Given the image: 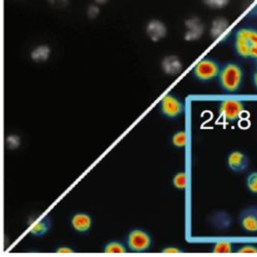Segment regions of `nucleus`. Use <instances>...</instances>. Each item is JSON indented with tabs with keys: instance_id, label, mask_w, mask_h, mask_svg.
<instances>
[{
	"instance_id": "f8f14e48",
	"label": "nucleus",
	"mask_w": 257,
	"mask_h": 257,
	"mask_svg": "<svg viewBox=\"0 0 257 257\" xmlns=\"http://www.w3.org/2000/svg\"><path fill=\"white\" fill-rule=\"evenodd\" d=\"M172 145L178 149H182V148H185V146L187 144V135L185 131H180L177 132L176 134H174L172 136L171 139Z\"/></svg>"
},
{
	"instance_id": "a211bd4d",
	"label": "nucleus",
	"mask_w": 257,
	"mask_h": 257,
	"mask_svg": "<svg viewBox=\"0 0 257 257\" xmlns=\"http://www.w3.org/2000/svg\"><path fill=\"white\" fill-rule=\"evenodd\" d=\"M227 26H228V24H227L226 20H224V19L215 20L214 23H213V26H212V34L214 36H218L219 34H221L223 31H225Z\"/></svg>"
},
{
	"instance_id": "a878e982",
	"label": "nucleus",
	"mask_w": 257,
	"mask_h": 257,
	"mask_svg": "<svg viewBox=\"0 0 257 257\" xmlns=\"http://www.w3.org/2000/svg\"><path fill=\"white\" fill-rule=\"evenodd\" d=\"M252 83H253L254 88L257 90V69H255V71L253 72V75H252Z\"/></svg>"
},
{
	"instance_id": "6ab92c4d",
	"label": "nucleus",
	"mask_w": 257,
	"mask_h": 257,
	"mask_svg": "<svg viewBox=\"0 0 257 257\" xmlns=\"http://www.w3.org/2000/svg\"><path fill=\"white\" fill-rule=\"evenodd\" d=\"M233 250V245L228 242H219L214 246L215 253H230Z\"/></svg>"
},
{
	"instance_id": "b1692460",
	"label": "nucleus",
	"mask_w": 257,
	"mask_h": 257,
	"mask_svg": "<svg viewBox=\"0 0 257 257\" xmlns=\"http://www.w3.org/2000/svg\"><path fill=\"white\" fill-rule=\"evenodd\" d=\"M164 253H181L182 251L179 250L178 248H175V247H169V248H165L163 250Z\"/></svg>"
},
{
	"instance_id": "aec40b11",
	"label": "nucleus",
	"mask_w": 257,
	"mask_h": 257,
	"mask_svg": "<svg viewBox=\"0 0 257 257\" xmlns=\"http://www.w3.org/2000/svg\"><path fill=\"white\" fill-rule=\"evenodd\" d=\"M230 0H204V3L212 9H222L229 4Z\"/></svg>"
},
{
	"instance_id": "9d476101",
	"label": "nucleus",
	"mask_w": 257,
	"mask_h": 257,
	"mask_svg": "<svg viewBox=\"0 0 257 257\" xmlns=\"http://www.w3.org/2000/svg\"><path fill=\"white\" fill-rule=\"evenodd\" d=\"M147 33L150 36V39L153 41H158L162 39L163 36L167 34V27L160 21L153 20L149 22L147 26Z\"/></svg>"
},
{
	"instance_id": "4be33fe9",
	"label": "nucleus",
	"mask_w": 257,
	"mask_h": 257,
	"mask_svg": "<svg viewBox=\"0 0 257 257\" xmlns=\"http://www.w3.org/2000/svg\"><path fill=\"white\" fill-rule=\"evenodd\" d=\"M48 2L56 8H64L68 4V0H48Z\"/></svg>"
},
{
	"instance_id": "7ed1b4c3",
	"label": "nucleus",
	"mask_w": 257,
	"mask_h": 257,
	"mask_svg": "<svg viewBox=\"0 0 257 257\" xmlns=\"http://www.w3.org/2000/svg\"><path fill=\"white\" fill-rule=\"evenodd\" d=\"M220 64L212 58H204L192 69L193 76L201 82H210L218 78L220 72Z\"/></svg>"
},
{
	"instance_id": "20e7f679",
	"label": "nucleus",
	"mask_w": 257,
	"mask_h": 257,
	"mask_svg": "<svg viewBox=\"0 0 257 257\" xmlns=\"http://www.w3.org/2000/svg\"><path fill=\"white\" fill-rule=\"evenodd\" d=\"M245 103L242 100L228 98L219 103V115L226 122H234L241 118L245 111Z\"/></svg>"
},
{
	"instance_id": "393cba45",
	"label": "nucleus",
	"mask_w": 257,
	"mask_h": 257,
	"mask_svg": "<svg viewBox=\"0 0 257 257\" xmlns=\"http://www.w3.org/2000/svg\"><path fill=\"white\" fill-rule=\"evenodd\" d=\"M56 252H58V253H73V250L68 247H60L59 249L56 250Z\"/></svg>"
},
{
	"instance_id": "dca6fc26",
	"label": "nucleus",
	"mask_w": 257,
	"mask_h": 257,
	"mask_svg": "<svg viewBox=\"0 0 257 257\" xmlns=\"http://www.w3.org/2000/svg\"><path fill=\"white\" fill-rule=\"evenodd\" d=\"M50 50L48 47H40L32 52V59L35 61H44L49 57Z\"/></svg>"
},
{
	"instance_id": "bb28decb",
	"label": "nucleus",
	"mask_w": 257,
	"mask_h": 257,
	"mask_svg": "<svg viewBox=\"0 0 257 257\" xmlns=\"http://www.w3.org/2000/svg\"><path fill=\"white\" fill-rule=\"evenodd\" d=\"M95 2H96L97 4H101V5H102V4H105V3L107 2V0H95Z\"/></svg>"
},
{
	"instance_id": "39448f33",
	"label": "nucleus",
	"mask_w": 257,
	"mask_h": 257,
	"mask_svg": "<svg viewBox=\"0 0 257 257\" xmlns=\"http://www.w3.org/2000/svg\"><path fill=\"white\" fill-rule=\"evenodd\" d=\"M127 246L134 252H145L151 247L150 234L142 229H134L127 235Z\"/></svg>"
},
{
	"instance_id": "cd10ccee",
	"label": "nucleus",
	"mask_w": 257,
	"mask_h": 257,
	"mask_svg": "<svg viewBox=\"0 0 257 257\" xmlns=\"http://www.w3.org/2000/svg\"><path fill=\"white\" fill-rule=\"evenodd\" d=\"M256 69H257V60H256Z\"/></svg>"
},
{
	"instance_id": "9b49d317",
	"label": "nucleus",
	"mask_w": 257,
	"mask_h": 257,
	"mask_svg": "<svg viewBox=\"0 0 257 257\" xmlns=\"http://www.w3.org/2000/svg\"><path fill=\"white\" fill-rule=\"evenodd\" d=\"M162 67L165 72L170 73V75H175V73L179 72L181 69V62L175 56L167 57L162 62Z\"/></svg>"
},
{
	"instance_id": "f03ea898",
	"label": "nucleus",
	"mask_w": 257,
	"mask_h": 257,
	"mask_svg": "<svg viewBox=\"0 0 257 257\" xmlns=\"http://www.w3.org/2000/svg\"><path fill=\"white\" fill-rule=\"evenodd\" d=\"M234 51L242 58L257 60V29L243 27L234 35Z\"/></svg>"
},
{
	"instance_id": "423d86ee",
	"label": "nucleus",
	"mask_w": 257,
	"mask_h": 257,
	"mask_svg": "<svg viewBox=\"0 0 257 257\" xmlns=\"http://www.w3.org/2000/svg\"><path fill=\"white\" fill-rule=\"evenodd\" d=\"M184 103L172 94L165 95L160 101V111L162 115L167 118H178L184 113Z\"/></svg>"
},
{
	"instance_id": "5701e85b",
	"label": "nucleus",
	"mask_w": 257,
	"mask_h": 257,
	"mask_svg": "<svg viewBox=\"0 0 257 257\" xmlns=\"http://www.w3.org/2000/svg\"><path fill=\"white\" fill-rule=\"evenodd\" d=\"M99 13V10L96 6H90L88 9V16L90 18H95Z\"/></svg>"
},
{
	"instance_id": "1a4fd4ad",
	"label": "nucleus",
	"mask_w": 257,
	"mask_h": 257,
	"mask_svg": "<svg viewBox=\"0 0 257 257\" xmlns=\"http://www.w3.org/2000/svg\"><path fill=\"white\" fill-rule=\"evenodd\" d=\"M92 225V219L85 213H77L71 218V226L77 232H87Z\"/></svg>"
},
{
	"instance_id": "ddd939ff",
	"label": "nucleus",
	"mask_w": 257,
	"mask_h": 257,
	"mask_svg": "<svg viewBox=\"0 0 257 257\" xmlns=\"http://www.w3.org/2000/svg\"><path fill=\"white\" fill-rule=\"evenodd\" d=\"M49 229H50V222L47 219H45L36 223L35 225H33L30 232L35 236H40V235L46 234L49 231Z\"/></svg>"
},
{
	"instance_id": "4468645a",
	"label": "nucleus",
	"mask_w": 257,
	"mask_h": 257,
	"mask_svg": "<svg viewBox=\"0 0 257 257\" xmlns=\"http://www.w3.org/2000/svg\"><path fill=\"white\" fill-rule=\"evenodd\" d=\"M173 185L179 190H184L187 186V175L185 172H181L173 178Z\"/></svg>"
},
{
	"instance_id": "6e6552de",
	"label": "nucleus",
	"mask_w": 257,
	"mask_h": 257,
	"mask_svg": "<svg viewBox=\"0 0 257 257\" xmlns=\"http://www.w3.org/2000/svg\"><path fill=\"white\" fill-rule=\"evenodd\" d=\"M249 165L248 156L242 151L234 150L227 156V167L231 172L244 173Z\"/></svg>"
},
{
	"instance_id": "412c9836",
	"label": "nucleus",
	"mask_w": 257,
	"mask_h": 257,
	"mask_svg": "<svg viewBox=\"0 0 257 257\" xmlns=\"http://www.w3.org/2000/svg\"><path fill=\"white\" fill-rule=\"evenodd\" d=\"M238 253H257V246L252 245V244H247L243 245L241 247H238L236 250Z\"/></svg>"
},
{
	"instance_id": "2eb2a0df",
	"label": "nucleus",
	"mask_w": 257,
	"mask_h": 257,
	"mask_svg": "<svg viewBox=\"0 0 257 257\" xmlns=\"http://www.w3.org/2000/svg\"><path fill=\"white\" fill-rule=\"evenodd\" d=\"M103 251L105 253H125L126 252V248L120 242L112 241V242H108V243H106L104 245Z\"/></svg>"
},
{
	"instance_id": "f3484780",
	"label": "nucleus",
	"mask_w": 257,
	"mask_h": 257,
	"mask_svg": "<svg viewBox=\"0 0 257 257\" xmlns=\"http://www.w3.org/2000/svg\"><path fill=\"white\" fill-rule=\"evenodd\" d=\"M246 186L247 189L253 193L257 194V172L250 173L246 178Z\"/></svg>"
},
{
	"instance_id": "f257e3e1",
	"label": "nucleus",
	"mask_w": 257,
	"mask_h": 257,
	"mask_svg": "<svg viewBox=\"0 0 257 257\" xmlns=\"http://www.w3.org/2000/svg\"><path fill=\"white\" fill-rule=\"evenodd\" d=\"M219 86L227 93L237 92L244 82V69L236 62H227L220 68Z\"/></svg>"
},
{
	"instance_id": "0eeeda50",
	"label": "nucleus",
	"mask_w": 257,
	"mask_h": 257,
	"mask_svg": "<svg viewBox=\"0 0 257 257\" xmlns=\"http://www.w3.org/2000/svg\"><path fill=\"white\" fill-rule=\"evenodd\" d=\"M238 224L248 232H257V207H250L238 215Z\"/></svg>"
}]
</instances>
